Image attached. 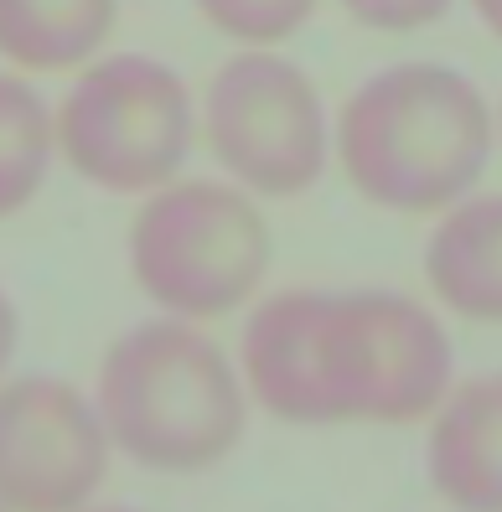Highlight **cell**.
<instances>
[{
  "mask_svg": "<svg viewBox=\"0 0 502 512\" xmlns=\"http://www.w3.org/2000/svg\"><path fill=\"white\" fill-rule=\"evenodd\" d=\"M337 156L347 182L378 207H456L492 156V109L456 68L399 63L347 99Z\"/></svg>",
  "mask_w": 502,
  "mask_h": 512,
  "instance_id": "obj_1",
  "label": "cell"
},
{
  "mask_svg": "<svg viewBox=\"0 0 502 512\" xmlns=\"http://www.w3.org/2000/svg\"><path fill=\"white\" fill-rule=\"evenodd\" d=\"M451 378V342L404 295H301L290 419H415Z\"/></svg>",
  "mask_w": 502,
  "mask_h": 512,
  "instance_id": "obj_2",
  "label": "cell"
},
{
  "mask_svg": "<svg viewBox=\"0 0 502 512\" xmlns=\"http://www.w3.org/2000/svg\"><path fill=\"white\" fill-rule=\"evenodd\" d=\"M104 414L151 461H208L239 435L244 399L223 352L187 326H140L104 368Z\"/></svg>",
  "mask_w": 502,
  "mask_h": 512,
  "instance_id": "obj_3",
  "label": "cell"
},
{
  "mask_svg": "<svg viewBox=\"0 0 502 512\" xmlns=\"http://www.w3.org/2000/svg\"><path fill=\"white\" fill-rule=\"evenodd\" d=\"M68 161L109 192L161 187L182 166L192 140L187 88L166 63L120 52L94 63L57 114Z\"/></svg>",
  "mask_w": 502,
  "mask_h": 512,
  "instance_id": "obj_4",
  "label": "cell"
},
{
  "mask_svg": "<svg viewBox=\"0 0 502 512\" xmlns=\"http://www.w3.org/2000/svg\"><path fill=\"white\" fill-rule=\"evenodd\" d=\"M135 275L176 316H223L254 295L270 238L254 202L233 187H166L135 223Z\"/></svg>",
  "mask_w": 502,
  "mask_h": 512,
  "instance_id": "obj_5",
  "label": "cell"
},
{
  "mask_svg": "<svg viewBox=\"0 0 502 512\" xmlns=\"http://www.w3.org/2000/svg\"><path fill=\"white\" fill-rule=\"evenodd\" d=\"M213 156L264 197L306 192L332 150L316 83L275 47H244L208 88Z\"/></svg>",
  "mask_w": 502,
  "mask_h": 512,
  "instance_id": "obj_6",
  "label": "cell"
},
{
  "mask_svg": "<svg viewBox=\"0 0 502 512\" xmlns=\"http://www.w3.org/2000/svg\"><path fill=\"white\" fill-rule=\"evenodd\" d=\"M0 471L26 481H73L94 471V425L57 383H21L0 399Z\"/></svg>",
  "mask_w": 502,
  "mask_h": 512,
  "instance_id": "obj_7",
  "label": "cell"
},
{
  "mask_svg": "<svg viewBox=\"0 0 502 512\" xmlns=\"http://www.w3.org/2000/svg\"><path fill=\"white\" fill-rule=\"evenodd\" d=\"M430 285L471 321H502V192L461 197L430 238Z\"/></svg>",
  "mask_w": 502,
  "mask_h": 512,
  "instance_id": "obj_8",
  "label": "cell"
},
{
  "mask_svg": "<svg viewBox=\"0 0 502 512\" xmlns=\"http://www.w3.org/2000/svg\"><path fill=\"white\" fill-rule=\"evenodd\" d=\"M430 461L446 497L466 507H502V373L451 394L430 440Z\"/></svg>",
  "mask_w": 502,
  "mask_h": 512,
  "instance_id": "obj_9",
  "label": "cell"
},
{
  "mask_svg": "<svg viewBox=\"0 0 502 512\" xmlns=\"http://www.w3.org/2000/svg\"><path fill=\"white\" fill-rule=\"evenodd\" d=\"M114 32V0H0V57L26 73H68Z\"/></svg>",
  "mask_w": 502,
  "mask_h": 512,
  "instance_id": "obj_10",
  "label": "cell"
},
{
  "mask_svg": "<svg viewBox=\"0 0 502 512\" xmlns=\"http://www.w3.org/2000/svg\"><path fill=\"white\" fill-rule=\"evenodd\" d=\"M47 156H52L47 104L21 78L0 73V213H16L42 187Z\"/></svg>",
  "mask_w": 502,
  "mask_h": 512,
  "instance_id": "obj_11",
  "label": "cell"
},
{
  "mask_svg": "<svg viewBox=\"0 0 502 512\" xmlns=\"http://www.w3.org/2000/svg\"><path fill=\"white\" fill-rule=\"evenodd\" d=\"M197 11L239 47H280L316 16V0H197Z\"/></svg>",
  "mask_w": 502,
  "mask_h": 512,
  "instance_id": "obj_12",
  "label": "cell"
},
{
  "mask_svg": "<svg viewBox=\"0 0 502 512\" xmlns=\"http://www.w3.org/2000/svg\"><path fill=\"white\" fill-rule=\"evenodd\" d=\"M456 0H342V11L368 32H425Z\"/></svg>",
  "mask_w": 502,
  "mask_h": 512,
  "instance_id": "obj_13",
  "label": "cell"
},
{
  "mask_svg": "<svg viewBox=\"0 0 502 512\" xmlns=\"http://www.w3.org/2000/svg\"><path fill=\"white\" fill-rule=\"evenodd\" d=\"M471 11H477V21L502 42V0H471Z\"/></svg>",
  "mask_w": 502,
  "mask_h": 512,
  "instance_id": "obj_14",
  "label": "cell"
},
{
  "mask_svg": "<svg viewBox=\"0 0 502 512\" xmlns=\"http://www.w3.org/2000/svg\"><path fill=\"white\" fill-rule=\"evenodd\" d=\"M11 337H16V326H11V306H6V295H0V363L11 357Z\"/></svg>",
  "mask_w": 502,
  "mask_h": 512,
  "instance_id": "obj_15",
  "label": "cell"
}]
</instances>
